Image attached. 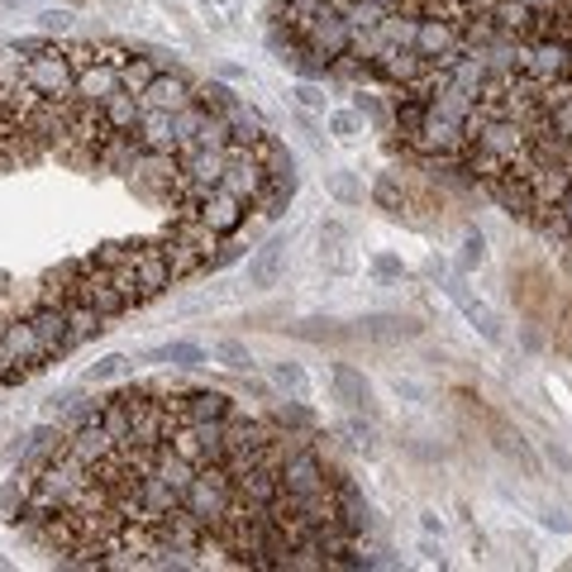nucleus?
<instances>
[{
	"mask_svg": "<svg viewBox=\"0 0 572 572\" xmlns=\"http://www.w3.org/2000/svg\"><path fill=\"white\" fill-rule=\"evenodd\" d=\"M139 143L149 153H182V134H177V120L167 110H143L139 115Z\"/></svg>",
	"mask_w": 572,
	"mask_h": 572,
	"instance_id": "nucleus-17",
	"label": "nucleus"
},
{
	"mask_svg": "<svg viewBox=\"0 0 572 572\" xmlns=\"http://www.w3.org/2000/svg\"><path fill=\"white\" fill-rule=\"evenodd\" d=\"M139 105H143V110H167V115H177V110L196 105V86H191L182 72H157L153 82L143 86Z\"/></svg>",
	"mask_w": 572,
	"mask_h": 572,
	"instance_id": "nucleus-12",
	"label": "nucleus"
},
{
	"mask_svg": "<svg viewBox=\"0 0 572 572\" xmlns=\"http://www.w3.org/2000/svg\"><path fill=\"white\" fill-rule=\"evenodd\" d=\"M62 306H68V344L72 348H82L105 334V315H95L91 306H82V300H72V296L62 300Z\"/></svg>",
	"mask_w": 572,
	"mask_h": 572,
	"instance_id": "nucleus-25",
	"label": "nucleus"
},
{
	"mask_svg": "<svg viewBox=\"0 0 572 572\" xmlns=\"http://www.w3.org/2000/svg\"><path fill=\"white\" fill-rule=\"evenodd\" d=\"M34 329H39V344H43V358H58V354H72L68 344V306H39L34 315Z\"/></svg>",
	"mask_w": 572,
	"mask_h": 572,
	"instance_id": "nucleus-21",
	"label": "nucleus"
},
{
	"mask_svg": "<svg viewBox=\"0 0 572 572\" xmlns=\"http://www.w3.org/2000/svg\"><path fill=\"white\" fill-rule=\"evenodd\" d=\"M300 48H306L315 62H325V68H329L334 58H348V53H354V24H348L339 10H334V0H329L320 14H315L306 29H300Z\"/></svg>",
	"mask_w": 572,
	"mask_h": 572,
	"instance_id": "nucleus-4",
	"label": "nucleus"
},
{
	"mask_svg": "<svg viewBox=\"0 0 572 572\" xmlns=\"http://www.w3.org/2000/svg\"><path fill=\"white\" fill-rule=\"evenodd\" d=\"M329 191H334V196H339L344 205H358V201H362V186H358L354 172H329Z\"/></svg>",
	"mask_w": 572,
	"mask_h": 572,
	"instance_id": "nucleus-41",
	"label": "nucleus"
},
{
	"mask_svg": "<svg viewBox=\"0 0 572 572\" xmlns=\"http://www.w3.org/2000/svg\"><path fill=\"white\" fill-rule=\"evenodd\" d=\"M491 186V196L501 201V211L505 215H515V219H530L534 225V215H539V201H534V186H530V177H520V172H511L505 167L497 182H487Z\"/></svg>",
	"mask_w": 572,
	"mask_h": 572,
	"instance_id": "nucleus-14",
	"label": "nucleus"
},
{
	"mask_svg": "<svg viewBox=\"0 0 572 572\" xmlns=\"http://www.w3.org/2000/svg\"><path fill=\"white\" fill-rule=\"evenodd\" d=\"M320 267L325 273H354V234L339 219L320 225Z\"/></svg>",
	"mask_w": 572,
	"mask_h": 572,
	"instance_id": "nucleus-23",
	"label": "nucleus"
},
{
	"mask_svg": "<svg viewBox=\"0 0 572 572\" xmlns=\"http://www.w3.org/2000/svg\"><path fill=\"white\" fill-rule=\"evenodd\" d=\"M14 368V362H10V354H6V344H0V387H6V372Z\"/></svg>",
	"mask_w": 572,
	"mask_h": 572,
	"instance_id": "nucleus-49",
	"label": "nucleus"
},
{
	"mask_svg": "<svg viewBox=\"0 0 572 572\" xmlns=\"http://www.w3.org/2000/svg\"><path fill=\"white\" fill-rule=\"evenodd\" d=\"M443 292H449V300H453L458 310H463V320H468L477 334H482L487 344H505V325H501V315L491 310L487 300L477 296L463 277H449V273H443Z\"/></svg>",
	"mask_w": 572,
	"mask_h": 572,
	"instance_id": "nucleus-7",
	"label": "nucleus"
},
{
	"mask_svg": "<svg viewBox=\"0 0 572 572\" xmlns=\"http://www.w3.org/2000/svg\"><path fill=\"white\" fill-rule=\"evenodd\" d=\"M182 211H196L201 225H211L219 238H229L238 225H244V211H248V205L238 201V196H229L225 186H215V191H201V196L182 201Z\"/></svg>",
	"mask_w": 572,
	"mask_h": 572,
	"instance_id": "nucleus-8",
	"label": "nucleus"
},
{
	"mask_svg": "<svg viewBox=\"0 0 572 572\" xmlns=\"http://www.w3.org/2000/svg\"><path fill=\"white\" fill-rule=\"evenodd\" d=\"M420 530H425V534H443V520H439L435 511H425V515H420Z\"/></svg>",
	"mask_w": 572,
	"mask_h": 572,
	"instance_id": "nucleus-47",
	"label": "nucleus"
},
{
	"mask_svg": "<svg viewBox=\"0 0 572 572\" xmlns=\"http://www.w3.org/2000/svg\"><path fill=\"white\" fill-rule=\"evenodd\" d=\"M362 334H368V339H381V344H396V339H416L420 325L396 320V315H368V320H362Z\"/></svg>",
	"mask_w": 572,
	"mask_h": 572,
	"instance_id": "nucleus-29",
	"label": "nucleus"
},
{
	"mask_svg": "<svg viewBox=\"0 0 572 572\" xmlns=\"http://www.w3.org/2000/svg\"><path fill=\"white\" fill-rule=\"evenodd\" d=\"M530 186H534L539 211H553V205L568 196V186H572V163H539L530 172Z\"/></svg>",
	"mask_w": 572,
	"mask_h": 572,
	"instance_id": "nucleus-22",
	"label": "nucleus"
},
{
	"mask_svg": "<svg viewBox=\"0 0 572 572\" xmlns=\"http://www.w3.org/2000/svg\"><path fill=\"white\" fill-rule=\"evenodd\" d=\"M539 524H544V530H553V534H572L568 511H539Z\"/></svg>",
	"mask_w": 572,
	"mask_h": 572,
	"instance_id": "nucleus-44",
	"label": "nucleus"
},
{
	"mask_svg": "<svg viewBox=\"0 0 572 572\" xmlns=\"http://www.w3.org/2000/svg\"><path fill=\"white\" fill-rule=\"evenodd\" d=\"M0 6H6V10H20V6H29V0H0Z\"/></svg>",
	"mask_w": 572,
	"mask_h": 572,
	"instance_id": "nucleus-51",
	"label": "nucleus"
},
{
	"mask_svg": "<svg viewBox=\"0 0 572 572\" xmlns=\"http://www.w3.org/2000/svg\"><path fill=\"white\" fill-rule=\"evenodd\" d=\"M372 201L381 205V211H391V215L410 211V191H406V182H401V177H391V172H381V177H377Z\"/></svg>",
	"mask_w": 572,
	"mask_h": 572,
	"instance_id": "nucleus-30",
	"label": "nucleus"
},
{
	"mask_svg": "<svg viewBox=\"0 0 572 572\" xmlns=\"http://www.w3.org/2000/svg\"><path fill=\"white\" fill-rule=\"evenodd\" d=\"M416 53L429 62V68H449L453 53L463 48V34H458L453 20H443V14H420L416 20Z\"/></svg>",
	"mask_w": 572,
	"mask_h": 572,
	"instance_id": "nucleus-6",
	"label": "nucleus"
},
{
	"mask_svg": "<svg viewBox=\"0 0 572 572\" xmlns=\"http://www.w3.org/2000/svg\"><path fill=\"white\" fill-rule=\"evenodd\" d=\"M273 387L286 396V401H310V372L300 368V362H292V358H282V362H273Z\"/></svg>",
	"mask_w": 572,
	"mask_h": 572,
	"instance_id": "nucleus-27",
	"label": "nucleus"
},
{
	"mask_svg": "<svg viewBox=\"0 0 572 572\" xmlns=\"http://www.w3.org/2000/svg\"><path fill=\"white\" fill-rule=\"evenodd\" d=\"M553 348L572 354V296L559 300V315H553Z\"/></svg>",
	"mask_w": 572,
	"mask_h": 572,
	"instance_id": "nucleus-38",
	"label": "nucleus"
},
{
	"mask_svg": "<svg viewBox=\"0 0 572 572\" xmlns=\"http://www.w3.org/2000/svg\"><path fill=\"white\" fill-rule=\"evenodd\" d=\"M134 372V358H124V354H110V358H101L95 368L86 372V381L91 387H105V381H120V377H130Z\"/></svg>",
	"mask_w": 572,
	"mask_h": 572,
	"instance_id": "nucleus-35",
	"label": "nucleus"
},
{
	"mask_svg": "<svg viewBox=\"0 0 572 572\" xmlns=\"http://www.w3.org/2000/svg\"><path fill=\"white\" fill-rule=\"evenodd\" d=\"M215 238L219 234L211 225H201L196 211H182L177 219H172V229L163 238V253H167V263H172V273H177V282L191 277V273H201V267H211Z\"/></svg>",
	"mask_w": 572,
	"mask_h": 572,
	"instance_id": "nucleus-2",
	"label": "nucleus"
},
{
	"mask_svg": "<svg viewBox=\"0 0 572 572\" xmlns=\"http://www.w3.org/2000/svg\"><path fill=\"white\" fill-rule=\"evenodd\" d=\"M101 115H105V124H110V130H115V134H134L139 130V115H143V105H139V95H130V91H115V95H110V101L101 105Z\"/></svg>",
	"mask_w": 572,
	"mask_h": 572,
	"instance_id": "nucleus-26",
	"label": "nucleus"
},
{
	"mask_svg": "<svg viewBox=\"0 0 572 572\" xmlns=\"http://www.w3.org/2000/svg\"><path fill=\"white\" fill-rule=\"evenodd\" d=\"M487 263V234L482 229H463V248H458V273H477Z\"/></svg>",
	"mask_w": 572,
	"mask_h": 572,
	"instance_id": "nucleus-34",
	"label": "nucleus"
},
{
	"mask_svg": "<svg viewBox=\"0 0 572 572\" xmlns=\"http://www.w3.org/2000/svg\"><path fill=\"white\" fill-rule=\"evenodd\" d=\"M286 201H292V191L277 186V182H267V191H263V196L253 201V205H258V211H263L267 219H282V215H286Z\"/></svg>",
	"mask_w": 572,
	"mask_h": 572,
	"instance_id": "nucleus-39",
	"label": "nucleus"
},
{
	"mask_svg": "<svg viewBox=\"0 0 572 572\" xmlns=\"http://www.w3.org/2000/svg\"><path fill=\"white\" fill-rule=\"evenodd\" d=\"M391 391H396V396H406V401H416V406L429 396V391L420 387V381H410V377H391Z\"/></svg>",
	"mask_w": 572,
	"mask_h": 572,
	"instance_id": "nucleus-43",
	"label": "nucleus"
},
{
	"mask_svg": "<svg viewBox=\"0 0 572 572\" xmlns=\"http://www.w3.org/2000/svg\"><path fill=\"white\" fill-rule=\"evenodd\" d=\"M0 344H6V354L14 368H29V372H39L43 368V344H39V329L34 320H10L6 329H0Z\"/></svg>",
	"mask_w": 572,
	"mask_h": 572,
	"instance_id": "nucleus-15",
	"label": "nucleus"
},
{
	"mask_svg": "<svg viewBox=\"0 0 572 572\" xmlns=\"http://www.w3.org/2000/svg\"><path fill=\"white\" fill-rule=\"evenodd\" d=\"M329 134L334 139H358L362 134V115H358V110H329Z\"/></svg>",
	"mask_w": 572,
	"mask_h": 572,
	"instance_id": "nucleus-37",
	"label": "nucleus"
},
{
	"mask_svg": "<svg viewBox=\"0 0 572 572\" xmlns=\"http://www.w3.org/2000/svg\"><path fill=\"white\" fill-rule=\"evenodd\" d=\"M339 429L348 435V443H354V449H362V453H372V449H377V425H372V420L348 416V420H339Z\"/></svg>",
	"mask_w": 572,
	"mask_h": 572,
	"instance_id": "nucleus-36",
	"label": "nucleus"
},
{
	"mask_svg": "<svg viewBox=\"0 0 572 572\" xmlns=\"http://www.w3.org/2000/svg\"><path fill=\"white\" fill-rule=\"evenodd\" d=\"M372 273L377 277H406V267L391 258V253H381V258H372Z\"/></svg>",
	"mask_w": 572,
	"mask_h": 572,
	"instance_id": "nucleus-45",
	"label": "nucleus"
},
{
	"mask_svg": "<svg viewBox=\"0 0 572 572\" xmlns=\"http://www.w3.org/2000/svg\"><path fill=\"white\" fill-rule=\"evenodd\" d=\"M286 248H292V238L273 234L258 253H253V263H248V286H253V292H267V286L282 282V273H286Z\"/></svg>",
	"mask_w": 572,
	"mask_h": 572,
	"instance_id": "nucleus-16",
	"label": "nucleus"
},
{
	"mask_svg": "<svg viewBox=\"0 0 572 572\" xmlns=\"http://www.w3.org/2000/svg\"><path fill=\"white\" fill-rule=\"evenodd\" d=\"M296 105H300V110H325V91L315 86V82H300V86H296Z\"/></svg>",
	"mask_w": 572,
	"mask_h": 572,
	"instance_id": "nucleus-42",
	"label": "nucleus"
},
{
	"mask_svg": "<svg viewBox=\"0 0 572 572\" xmlns=\"http://www.w3.org/2000/svg\"><path fill=\"white\" fill-rule=\"evenodd\" d=\"M544 120H549V130H553V134L572 139V91L563 95V101H553V105L544 110Z\"/></svg>",
	"mask_w": 572,
	"mask_h": 572,
	"instance_id": "nucleus-40",
	"label": "nucleus"
},
{
	"mask_svg": "<svg viewBox=\"0 0 572 572\" xmlns=\"http://www.w3.org/2000/svg\"><path fill=\"white\" fill-rule=\"evenodd\" d=\"M115 91H120V68H110L105 58H91L86 68H76V82H72V95H76V101L105 105Z\"/></svg>",
	"mask_w": 572,
	"mask_h": 572,
	"instance_id": "nucleus-13",
	"label": "nucleus"
},
{
	"mask_svg": "<svg viewBox=\"0 0 572 572\" xmlns=\"http://www.w3.org/2000/svg\"><path fill=\"white\" fill-rule=\"evenodd\" d=\"M234 501H238V491H234V472H229L225 463L196 468V472H191V482H186V491H182V511H186L191 520H201L205 534H219V530H225Z\"/></svg>",
	"mask_w": 572,
	"mask_h": 572,
	"instance_id": "nucleus-1",
	"label": "nucleus"
},
{
	"mask_svg": "<svg viewBox=\"0 0 572 572\" xmlns=\"http://www.w3.org/2000/svg\"><path fill=\"white\" fill-rule=\"evenodd\" d=\"M372 6H377L381 14H391V10H401V6H406V0H372Z\"/></svg>",
	"mask_w": 572,
	"mask_h": 572,
	"instance_id": "nucleus-50",
	"label": "nucleus"
},
{
	"mask_svg": "<svg viewBox=\"0 0 572 572\" xmlns=\"http://www.w3.org/2000/svg\"><path fill=\"white\" fill-rule=\"evenodd\" d=\"M177 410H182V420H229L234 401L225 391H186L177 396Z\"/></svg>",
	"mask_w": 572,
	"mask_h": 572,
	"instance_id": "nucleus-24",
	"label": "nucleus"
},
{
	"mask_svg": "<svg viewBox=\"0 0 572 572\" xmlns=\"http://www.w3.org/2000/svg\"><path fill=\"white\" fill-rule=\"evenodd\" d=\"M72 20H76L72 10H43V14H39V24H43V29H68Z\"/></svg>",
	"mask_w": 572,
	"mask_h": 572,
	"instance_id": "nucleus-46",
	"label": "nucleus"
},
{
	"mask_svg": "<svg viewBox=\"0 0 572 572\" xmlns=\"http://www.w3.org/2000/svg\"><path fill=\"white\" fill-rule=\"evenodd\" d=\"M157 358L172 362V368H205V362H211V348L196 344V339H172V344L157 348Z\"/></svg>",
	"mask_w": 572,
	"mask_h": 572,
	"instance_id": "nucleus-28",
	"label": "nucleus"
},
{
	"mask_svg": "<svg viewBox=\"0 0 572 572\" xmlns=\"http://www.w3.org/2000/svg\"><path fill=\"white\" fill-rule=\"evenodd\" d=\"M134 277H139V296L143 300H153V296H163L172 282H177V273H172V263H167V253H163V238H139L134 244Z\"/></svg>",
	"mask_w": 572,
	"mask_h": 572,
	"instance_id": "nucleus-10",
	"label": "nucleus"
},
{
	"mask_svg": "<svg viewBox=\"0 0 572 572\" xmlns=\"http://www.w3.org/2000/svg\"><path fill=\"white\" fill-rule=\"evenodd\" d=\"M377 76H387V82H420V76H429L435 68L416 53V48H381L377 62H372Z\"/></svg>",
	"mask_w": 572,
	"mask_h": 572,
	"instance_id": "nucleus-18",
	"label": "nucleus"
},
{
	"mask_svg": "<svg viewBox=\"0 0 572 572\" xmlns=\"http://www.w3.org/2000/svg\"><path fill=\"white\" fill-rule=\"evenodd\" d=\"M329 6V0H282V10H277V20L292 29V34H300V29H306L315 14H320Z\"/></svg>",
	"mask_w": 572,
	"mask_h": 572,
	"instance_id": "nucleus-31",
	"label": "nucleus"
},
{
	"mask_svg": "<svg viewBox=\"0 0 572 572\" xmlns=\"http://www.w3.org/2000/svg\"><path fill=\"white\" fill-rule=\"evenodd\" d=\"M72 82H76V68L62 43H39L24 58V86L43 95V101H72Z\"/></svg>",
	"mask_w": 572,
	"mask_h": 572,
	"instance_id": "nucleus-3",
	"label": "nucleus"
},
{
	"mask_svg": "<svg viewBox=\"0 0 572 572\" xmlns=\"http://www.w3.org/2000/svg\"><path fill=\"white\" fill-rule=\"evenodd\" d=\"M416 153L425 157H453V153H468V134H463V120H449V115H439L435 105H429V115L416 134L406 139Z\"/></svg>",
	"mask_w": 572,
	"mask_h": 572,
	"instance_id": "nucleus-5",
	"label": "nucleus"
},
{
	"mask_svg": "<svg viewBox=\"0 0 572 572\" xmlns=\"http://www.w3.org/2000/svg\"><path fill=\"white\" fill-rule=\"evenodd\" d=\"M491 24H497V34L501 39H534L539 34V14L530 10V6H520V0H497L491 6V14H487Z\"/></svg>",
	"mask_w": 572,
	"mask_h": 572,
	"instance_id": "nucleus-19",
	"label": "nucleus"
},
{
	"mask_svg": "<svg viewBox=\"0 0 572 572\" xmlns=\"http://www.w3.org/2000/svg\"><path fill=\"white\" fill-rule=\"evenodd\" d=\"M157 72H163V68H153L149 58H130V62H124V68H120V86L130 91V95H143V86H149Z\"/></svg>",
	"mask_w": 572,
	"mask_h": 572,
	"instance_id": "nucleus-33",
	"label": "nucleus"
},
{
	"mask_svg": "<svg viewBox=\"0 0 572 572\" xmlns=\"http://www.w3.org/2000/svg\"><path fill=\"white\" fill-rule=\"evenodd\" d=\"M211 362H219V368H229V372H248L253 354H248V344H238V339H215L211 344Z\"/></svg>",
	"mask_w": 572,
	"mask_h": 572,
	"instance_id": "nucleus-32",
	"label": "nucleus"
},
{
	"mask_svg": "<svg viewBox=\"0 0 572 572\" xmlns=\"http://www.w3.org/2000/svg\"><path fill=\"white\" fill-rule=\"evenodd\" d=\"M329 381H334V396H339L348 410H362V416H372V381L362 377L358 368H348V362H334Z\"/></svg>",
	"mask_w": 572,
	"mask_h": 572,
	"instance_id": "nucleus-20",
	"label": "nucleus"
},
{
	"mask_svg": "<svg viewBox=\"0 0 572 572\" xmlns=\"http://www.w3.org/2000/svg\"><path fill=\"white\" fill-rule=\"evenodd\" d=\"M520 6H530L534 14H549V10H559V6H563V0H520Z\"/></svg>",
	"mask_w": 572,
	"mask_h": 572,
	"instance_id": "nucleus-48",
	"label": "nucleus"
},
{
	"mask_svg": "<svg viewBox=\"0 0 572 572\" xmlns=\"http://www.w3.org/2000/svg\"><path fill=\"white\" fill-rule=\"evenodd\" d=\"M515 300L524 315H534V320H549L559 315V292H553V282L544 277V267H524L515 277Z\"/></svg>",
	"mask_w": 572,
	"mask_h": 572,
	"instance_id": "nucleus-11",
	"label": "nucleus"
},
{
	"mask_svg": "<svg viewBox=\"0 0 572 572\" xmlns=\"http://www.w3.org/2000/svg\"><path fill=\"white\" fill-rule=\"evenodd\" d=\"M524 143H530V130H524L515 115H491L482 130L472 134L468 149H482V153L497 157V163H511V157L524 153Z\"/></svg>",
	"mask_w": 572,
	"mask_h": 572,
	"instance_id": "nucleus-9",
	"label": "nucleus"
}]
</instances>
